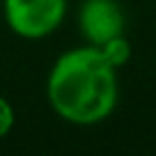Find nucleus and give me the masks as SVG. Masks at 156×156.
<instances>
[{
  "label": "nucleus",
  "instance_id": "obj_1",
  "mask_svg": "<svg viewBox=\"0 0 156 156\" xmlns=\"http://www.w3.org/2000/svg\"><path fill=\"white\" fill-rule=\"evenodd\" d=\"M117 71L99 51L83 44L55 58L46 76V101L71 126H97L115 112L119 101Z\"/></svg>",
  "mask_w": 156,
  "mask_h": 156
},
{
  "label": "nucleus",
  "instance_id": "obj_2",
  "mask_svg": "<svg viewBox=\"0 0 156 156\" xmlns=\"http://www.w3.org/2000/svg\"><path fill=\"white\" fill-rule=\"evenodd\" d=\"M67 9V0H2L5 25L25 41L51 37L64 23Z\"/></svg>",
  "mask_w": 156,
  "mask_h": 156
},
{
  "label": "nucleus",
  "instance_id": "obj_3",
  "mask_svg": "<svg viewBox=\"0 0 156 156\" xmlns=\"http://www.w3.org/2000/svg\"><path fill=\"white\" fill-rule=\"evenodd\" d=\"M76 25L85 44L101 46L108 39L124 34L126 16L117 0H83L76 14Z\"/></svg>",
  "mask_w": 156,
  "mask_h": 156
},
{
  "label": "nucleus",
  "instance_id": "obj_4",
  "mask_svg": "<svg viewBox=\"0 0 156 156\" xmlns=\"http://www.w3.org/2000/svg\"><path fill=\"white\" fill-rule=\"evenodd\" d=\"M99 51L115 69H122L131 60V41L126 39V34H117V37L108 39L106 44L99 46Z\"/></svg>",
  "mask_w": 156,
  "mask_h": 156
},
{
  "label": "nucleus",
  "instance_id": "obj_5",
  "mask_svg": "<svg viewBox=\"0 0 156 156\" xmlns=\"http://www.w3.org/2000/svg\"><path fill=\"white\" fill-rule=\"evenodd\" d=\"M14 124H16V110H14V106L9 103V99H7V97L0 94V140L12 133Z\"/></svg>",
  "mask_w": 156,
  "mask_h": 156
}]
</instances>
